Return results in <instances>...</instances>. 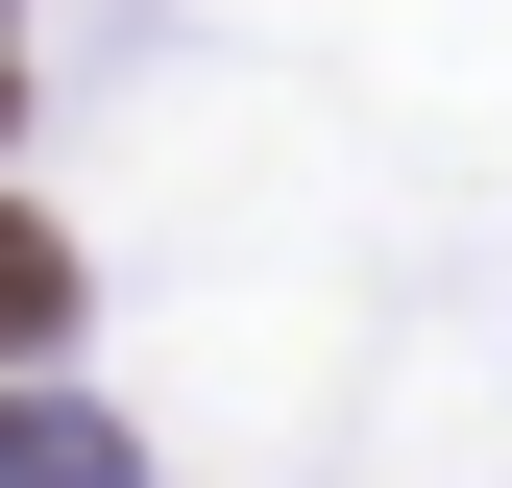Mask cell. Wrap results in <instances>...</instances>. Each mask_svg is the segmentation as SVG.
Instances as JSON below:
<instances>
[{"mask_svg": "<svg viewBox=\"0 0 512 488\" xmlns=\"http://www.w3.org/2000/svg\"><path fill=\"white\" fill-rule=\"evenodd\" d=\"M0 464H25V488H74V464H122V440H98V415H49V391H0Z\"/></svg>", "mask_w": 512, "mask_h": 488, "instance_id": "2", "label": "cell"}, {"mask_svg": "<svg viewBox=\"0 0 512 488\" xmlns=\"http://www.w3.org/2000/svg\"><path fill=\"white\" fill-rule=\"evenodd\" d=\"M49 318H74V244H49L25 196H0V342H49Z\"/></svg>", "mask_w": 512, "mask_h": 488, "instance_id": "1", "label": "cell"}]
</instances>
